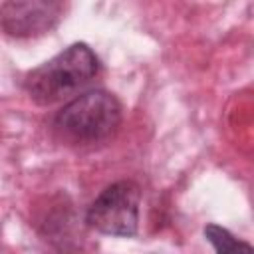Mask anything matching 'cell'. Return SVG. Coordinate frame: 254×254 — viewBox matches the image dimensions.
I'll list each match as a JSON object with an SVG mask.
<instances>
[{"instance_id":"3","label":"cell","mask_w":254,"mask_h":254,"mask_svg":"<svg viewBox=\"0 0 254 254\" xmlns=\"http://www.w3.org/2000/svg\"><path fill=\"white\" fill-rule=\"evenodd\" d=\"M141 187L121 179L107 185L87 206L85 224L101 234L131 238L139 230Z\"/></svg>"},{"instance_id":"4","label":"cell","mask_w":254,"mask_h":254,"mask_svg":"<svg viewBox=\"0 0 254 254\" xmlns=\"http://www.w3.org/2000/svg\"><path fill=\"white\" fill-rule=\"evenodd\" d=\"M67 0H4L0 28L16 40L50 34L65 16Z\"/></svg>"},{"instance_id":"2","label":"cell","mask_w":254,"mask_h":254,"mask_svg":"<svg viewBox=\"0 0 254 254\" xmlns=\"http://www.w3.org/2000/svg\"><path fill=\"white\" fill-rule=\"evenodd\" d=\"M121 121V101L105 89H89L69 99L56 113L54 131L69 145H95L111 139Z\"/></svg>"},{"instance_id":"1","label":"cell","mask_w":254,"mask_h":254,"mask_svg":"<svg viewBox=\"0 0 254 254\" xmlns=\"http://www.w3.org/2000/svg\"><path fill=\"white\" fill-rule=\"evenodd\" d=\"M99 71V58L83 44L75 42L52 60L40 64L24 75V91L38 105H54L85 87Z\"/></svg>"},{"instance_id":"5","label":"cell","mask_w":254,"mask_h":254,"mask_svg":"<svg viewBox=\"0 0 254 254\" xmlns=\"http://www.w3.org/2000/svg\"><path fill=\"white\" fill-rule=\"evenodd\" d=\"M204 238L212 244V248L220 254H226V252H236V250H246V252H252V244L246 242V240H240L236 238L232 232H228L226 228L218 226V224H206L204 226Z\"/></svg>"}]
</instances>
